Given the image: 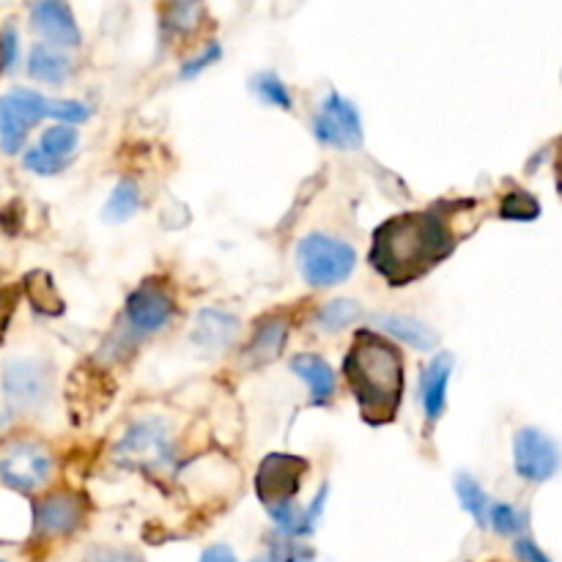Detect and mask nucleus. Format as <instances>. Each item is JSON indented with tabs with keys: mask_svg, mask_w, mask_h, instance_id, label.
<instances>
[{
	"mask_svg": "<svg viewBox=\"0 0 562 562\" xmlns=\"http://www.w3.org/2000/svg\"><path fill=\"white\" fill-rule=\"evenodd\" d=\"M453 250L448 223L437 212L398 214L373 234L371 263L390 285H404Z\"/></svg>",
	"mask_w": 562,
	"mask_h": 562,
	"instance_id": "obj_1",
	"label": "nucleus"
},
{
	"mask_svg": "<svg viewBox=\"0 0 562 562\" xmlns=\"http://www.w3.org/2000/svg\"><path fill=\"white\" fill-rule=\"evenodd\" d=\"M344 371L368 420L384 423L395 417L404 393V360L393 344L362 329L344 360Z\"/></svg>",
	"mask_w": 562,
	"mask_h": 562,
	"instance_id": "obj_2",
	"label": "nucleus"
},
{
	"mask_svg": "<svg viewBox=\"0 0 562 562\" xmlns=\"http://www.w3.org/2000/svg\"><path fill=\"white\" fill-rule=\"evenodd\" d=\"M296 263L300 272L313 289L338 285L355 272L357 252L349 241H340L327 234H307L296 245Z\"/></svg>",
	"mask_w": 562,
	"mask_h": 562,
	"instance_id": "obj_3",
	"label": "nucleus"
},
{
	"mask_svg": "<svg viewBox=\"0 0 562 562\" xmlns=\"http://www.w3.org/2000/svg\"><path fill=\"white\" fill-rule=\"evenodd\" d=\"M115 459L143 472L168 470L173 464V439L162 420H137L121 437Z\"/></svg>",
	"mask_w": 562,
	"mask_h": 562,
	"instance_id": "obj_4",
	"label": "nucleus"
},
{
	"mask_svg": "<svg viewBox=\"0 0 562 562\" xmlns=\"http://www.w3.org/2000/svg\"><path fill=\"white\" fill-rule=\"evenodd\" d=\"M49 99L27 88L0 97V148L5 154H16L25 143L27 130L47 115Z\"/></svg>",
	"mask_w": 562,
	"mask_h": 562,
	"instance_id": "obj_5",
	"label": "nucleus"
},
{
	"mask_svg": "<svg viewBox=\"0 0 562 562\" xmlns=\"http://www.w3.org/2000/svg\"><path fill=\"white\" fill-rule=\"evenodd\" d=\"M562 453L549 434L541 428H519L514 437V467L516 475L527 483H547L558 475Z\"/></svg>",
	"mask_w": 562,
	"mask_h": 562,
	"instance_id": "obj_6",
	"label": "nucleus"
},
{
	"mask_svg": "<svg viewBox=\"0 0 562 562\" xmlns=\"http://www.w3.org/2000/svg\"><path fill=\"white\" fill-rule=\"evenodd\" d=\"M307 472V461L300 456L272 453L261 461L256 475V492L267 508L274 505L294 503V494L300 492V483Z\"/></svg>",
	"mask_w": 562,
	"mask_h": 562,
	"instance_id": "obj_7",
	"label": "nucleus"
},
{
	"mask_svg": "<svg viewBox=\"0 0 562 562\" xmlns=\"http://www.w3.org/2000/svg\"><path fill=\"white\" fill-rule=\"evenodd\" d=\"M53 472V459L36 442H16L0 456V481L16 492H36Z\"/></svg>",
	"mask_w": 562,
	"mask_h": 562,
	"instance_id": "obj_8",
	"label": "nucleus"
},
{
	"mask_svg": "<svg viewBox=\"0 0 562 562\" xmlns=\"http://www.w3.org/2000/svg\"><path fill=\"white\" fill-rule=\"evenodd\" d=\"M313 132L324 146L333 148H360L362 146V121L355 104L340 93H329L322 110L313 119Z\"/></svg>",
	"mask_w": 562,
	"mask_h": 562,
	"instance_id": "obj_9",
	"label": "nucleus"
},
{
	"mask_svg": "<svg viewBox=\"0 0 562 562\" xmlns=\"http://www.w3.org/2000/svg\"><path fill=\"white\" fill-rule=\"evenodd\" d=\"M173 316V296L159 283H143L140 289L126 296L124 318L135 335H148L162 329Z\"/></svg>",
	"mask_w": 562,
	"mask_h": 562,
	"instance_id": "obj_10",
	"label": "nucleus"
},
{
	"mask_svg": "<svg viewBox=\"0 0 562 562\" xmlns=\"http://www.w3.org/2000/svg\"><path fill=\"white\" fill-rule=\"evenodd\" d=\"M86 519V505L77 494L69 492H58L44 497L42 503L36 505V532L44 538H58V536H69L75 532L77 527L82 525Z\"/></svg>",
	"mask_w": 562,
	"mask_h": 562,
	"instance_id": "obj_11",
	"label": "nucleus"
},
{
	"mask_svg": "<svg viewBox=\"0 0 562 562\" xmlns=\"http://www.w3.org/2000/svg\"><path fill=\"white\" fill-rule=\"evenodd\" d=\"M5 398L14 406L31 409L38 406L49 393V371L33 360H16L5 366L3 373Z\"/></svg>",
	"mask_w": 562,
	"mask_h": 562,
	"instance_id": "obj_12",
	"label": "nucleus"
},
{
	"mask_svg": "<svg viewBox=\"0 0 562 562\" xmlns=\"http://www.w3.org/2000/svg\"><path fill=\"white\" fill-rule=\"evenodd\" d=\"M31 22L47 42L58 44V47L80 44V27L64 0H36L31 5Z\"/></svg>",
	"mask_w": 562,
	"mask_h": 562,
	"instance_id": "obj_13",
	"label": "nucleus"
},
{
	"mask_svg": "<svg viewBox=\"0 0 562 562\" xmlns=\"http://www.w3.org/2000/svg\"><path fill=\"white\" fill-rule=\"evenodd\" d=\"M236 333H239V318L231 316L228 311H220V307H203L195 316L192 340H195L201 349L223 351L234 344Z\"/></svg>",
	"mask_w": 562,
	"mask_h": 562,
	"instance_id": "obj_14",
	"label": "nucleus"
},
{
	"mask_svg": "<svg viewBox=\"0 0 562 562\" xmlns=\"http://www.w3.org/2000/svg\"><path fill=\"white\" fill-rule=\"evenodd\" d=\"M450 373H453V357L450 355H437L431 360V366L423 373V409H426L428 423L439 420L445 412V401H448V382Z\"/></svg>",
	"mask_w": 562,
	"mask_h": 562,
	"instance_id": "obj_15",
	"label": "nucleus"
},
{
	"mask_svg": "<svg viewBox=\"0 0 562 562\" xmlns=\"http://www.w3.org/2000/svg\"><path fill=\"white\" fill-rule=\"evenodd\" d=\"M373 324H376L382 333L398 338L401 344L415 346V349L420 351H431L434 346H437V333H434L426 322H420V318L398 316V313H395V316L393 313H384V316L373 318Z\"/></svg>",
	"mask_w": 562,
	"mask_h": 562,
	"instance_id": "obj_16",
	"label": "nucleus"
},
{
	"mask_svg": "<svg viewBox=\"0 0 562 562\" xmlns=\"http://www.w3.org/2000/svg\"><path fill=\"white\" fill-rule=\"evenodd\" d=\"M291 371L311 387V404H327L335 395V373L322 357L296 355L291 360Z\"/></svg>",
	"mask_w": 562,
	"mask_h": 562,
	"instance_id": "obj_17",
	"label": "nucleus"
},
{
	"mask_svg": "<svg viewBox=\"0 0 562 562\" xmlns=\"http://www.w3.org/2000/svg\"><path fill=\"white\" fill-rule=\"evenodd\" d=\"M203 20V0H162V31L168 36H190Z\"/></svg>",
	"mask_w": 562,
	"mask_h": 562,
	"instance_id": "obj_18",
	"label": "nucleus"
},
{
	"mask_svg": "<svg viewBox=\"0 0 562 562\" xmlns=\"http://www.w3.org/2000/svg\"><path fill=\"white\" fill-rule=\"evenodd\" d=\"M285 322L280 316H269L258 324L256 335H252V344H250V357L256 362H272L274 357L280 355L285 344Z\"/></svg>",
	"mask_w": 562,
	"mask_h": 562,
	"instance_id": "obj_19",
	"label": "nucleus"
},
{
	"mask_svg": "<svg viewBox=\"0 0 562 562\" xmlns=\"http://www.w3.org/2000/svg\"><path fill=\"white\" fill-rule=\"evenodd\" d=\"M27 71H31V77H36V80L53 82L55 86V82H64L66 77H69L71 60L66 58V55H60L58 49L38 44V47L31 49Z\"/></svg>",
	"mask_w": 562,
	"mask_h": 562,
	"instance_id": "obj_20",
	"label": "nucleus"
},
{
	"mask_svg": "<svg viewBox=\"0 0 562 562\" xmlns=\"http://www.w3.org/2000/svg\"><path fill=\"white\" fill-rule=\"evenodd\" d=\"M362 318V307L355 300H333L327 305L318 307L316 327L322 333H340V329L351 327Z\"/></svg>",
	"mask_w": 562,
	"mask_h": 562,
	"instance_id": "obj_21",
	"label": "nucleus"
},
{
	"mask_svg": "<svg viewBox=\"0 0 562 562\" xmlns=\"http://www.w3.org/2000/svg\"><path fill=\"white\" fill-rule=\"evenodd\" d=\"M456 494H459L461 508L477 521V527H486L488 514H492V505H488V497L481 488V483L470 475H459L456 477Z\"/></svg>",
	"mask_w": 562,
	"mask_h": 562,
	"instance_id": "obj_22",
	"label": "nucleus"
},
{
	"mask_svg": "<svg viewBox=\"0 0 562 562\" xmlns=\"http://www.w3.org/2000/svg\"><path fill=\"white\" fill-rule=\"evenodd\" d=\"M137 209H140V190H137L135 181L124 179L110 192L108 206H104V220H110V223H124Z\"/></svg>",
	"mask_w": 562,
	"mask_h": 562,
	"instance_id": "obj_23",
	"label": "nucleus"
},
{
	"mask_svg": "<svg viewBox=\"0 0 562 562\" xmlns=\"http://www.w3.org/2000/svg\"><path fill=\"white\" fill-rule=\"evenodd\" d=\"M77 140H80V135H77L75 126L58 124V126H49V130L44 132L38 148L55 159H69L71 154H75Z\"/></svg>",
	"mask_w": 562,
	"mask_h": 562,
	"instance_id": "obj_24",
	"label": "nucleus"
},
{
	"mask_svg": "<svg viewBox=\"0 0 562 562\" xmlns=\"http://www.w3.org/2000/svg\"><path fill=\"white\" fill-rule=\"evenodd\" d=\"M252 91H256L263 102L274 104V108L280 110H291V104H294L291 102V93L289 88H285V82L280 80L278 75H272V71H263V75L252 77Z\"/></svg>",
	"mask_w": 562,
	"mask_h": 562,
	"instance_id": "obj_25",
	"label": "nucleus"
},
{
	"mask_svg": "<svg viewBox=\"0 0 562 562\" xmlns=\"http://www.w3.org/2000/svg\"><path fill=\"white\" fill-rule=\"evenodd\" d=\"M499 214H503L505 220H519V223H525V220H536L538 214H541V206H538V201L530 195V192L516 190L503 198Z\"/></svg>",
	"mask_w": 562,
	"mask_h": 562,
	"instance_id": "obj_26",
	"label": "nucleus"
},
{
	"mask_svg": "<svg viewBox=\"0 0 562 562\" xmlns=\"http://www.w3.org/2000/svg\"><path fill=\"white\" fill-rule=\"evenodd\" d=\"M25 283H27V294H31V302L38 307V311L60 313V300H58V294H55V289H53V283H49L47 274L33 272Z\"/></svg>",
	"mask_w": 562,
	"mask_h": 562,
	"instance_id": "obj_27",
	"label": "nucleus"
},
{
	"mask_svg": "<svg viewBox=\"0 0 562 562\" xmlns=\"http://www.w3.org/2000/svg\"><path fill=\"white\" fill-rule=\"evenodd\" d=\"M488 525H494V530L499 536H516V532L525 530V516L508 503L492 505V514H488Z\"/></svg>",
	"mask_w": 562,
	"mask_h": 562,
	"instance_id": "obj_28",
	"label": "nucleus"
},
{
	"mask_svg": "<svg viewBox=\"0 0 562 562\" xmlns=\"http://www.w3.org/2000/svg\"><path fill=\"white\" fill-rule=\"evenodd\" d=\"M66 165H69V159L49 157V154H44L38 146L31 148V151H25V168L33 170V173H38V176H55V173H60Z\"/></svg>",
	"mask_w": 562,
	"mask_h": 562,
	"instance_id": "obj_29",
	"label": "nucleus"
},
{
	"mask_svg": "<svg viewBox=\"0 0 562 562\" xmlns=\"http://www.w3.org/2000/svg\"><path fill=\"white\" fill-rule=\"evenodd\" d=\"M47 115L66 121V124H80V121L88 119V108L82 102H75V99H49Z\"/></svg>",
	"mask_w": 562,
	"mask_h": 562,
	"instance_id": "obj_30",
	"label": "nucleus"
},
{
	"mask_svg": "<svg viewBox=\"0 0 562 562\" xmlns=\"http://www.w3.org/2000/svg\"><path fill=\"white\" fill-rule=\"evenodd\" d=\"M256 562H313V558H311V552H305V549L278 547V549H272L267 558H261Z\"/></svg>",
	"mask_w": 562,
	"mask_h": 562,
	"instance_id": "obj_31",
	"label": "nucleus"
},
{
	"mask_svg": "<svg viewBox=\"0 0 562 562\" xmlns=\"http://www.w3.org/2000/svg\"><path fill=\"white\" fill-rule=\"evenodd\" d=\"M86 562H143L135 552H126V549H93L88 554Z\"/></svg>",
	"mask_w": 562,
	"mask_h": 562,
	"instance_id": "obj_32",
	"label": "nucleus"
},
{
	"mask_svg": "<svg viewBox=\"0 0 562 562\" xmlns=\"http://www.w3.org/2000/svg\"><path fill=\"white\" fill-rule=\"evenodd\" d=\"M217 58H220V44H212V47H209L206 53L201 55V58H192L190 64H187L184 69H181V77H195V75H201V71L206 69V66H212Z\"/></svg>",
	"mask_w": 562,
	"mask_h": 562,
	"instance_id": "obj_33",
	"label": "nucleus"
},
{
	"mask_svg": "<svg viewBox=\"0 0 562 562\" xmlns=\"http://www.w3.org/2000/svg\"><path fill=\"white\" fill-rule=\"evenodd\" d=\"M16 60V33L11 27H5L3 36H0V66L11 69Z\"/></svg>",
	"mask_w": 562,
	"mask_h": 562,
	"instance_id": "obj_34",
	"label": "nucleus"
},
{
	"mask_svg": "<svg viewBox=\"0 0 562 562\" xmlns=\"http://www.w3.org/2000/svg\"><path fill=\"white\" fill-rule=\"evenodd\" d=\"M516 558L521 562H552L547 558V554L541 552V547L538 543H532L530 538H521V541H516Z\"/></svg>",
	"mask_w": 562,
	"mask_h": 562,
	"instance_id": "obj_35",
	"label": "nucleus"
},
{
	"mask_svg": "<svg viewBox=\"0 0 562 562\" xmlns=\"http://www.w3.org/2000/svg\"><path fill=\"white\" fill-rule=\"evenodd\" d=\"M201 562H236V558H234V554H231V549L209 547L206 552H203Z\"/></svg>",
	"mask_w": 562,
	"mask_h": 562,
	"instance_id": "obj_36",
	"label": "nucleus"
},
{
	"mask_svg": "<svg viewBox=\"0 0 562 562\" xmlns=\"http://www.w3.org/2000/svg\"><path fill=\"white\" fill-rule=\"evenodd\" d=\"M11 307H14V296L0 294V327H3L5 318L11 316Z\"/></svg>",
	"mask_w": 562,
	"mask_h": 562,
	"instance_id": "obj_37",
	"label": "nucleus"
},
{
	"mask_svg": "<svg viewBox=\"0 0 562 562\" xmlns=\"http://www.w3.org/2000/svg\"><path fill=\"white\" fill-rule=\"evenodd\" d=\"M0 562H3V560H0Z\"/></svg>",
	"mask_w": 562,
	"mask_h": 562,
	"instance_id": "obj_38",
	"label": "nucleus"
}]
</instances>
